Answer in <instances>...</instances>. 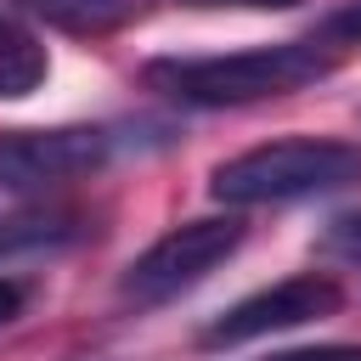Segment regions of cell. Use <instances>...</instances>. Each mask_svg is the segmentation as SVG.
<instances>
[{
  "instance_id": "1",
  "label": "cell",
  "mask_w": 361,
  "mask_h": 361,
  "mask_svg": "<svg viewBox=\"0 0 361 361\" xmlns=\"http://www.w3.org/2000/svg\"><path fill=\"white\" fill-rule=\"evenodd\" d=\"M338 45L322 34L310 39H282V45H254L231 56H158L147 62V85L186 102V107H248L265 96H293L338 68Z\"/></svg>"
},
{
  "instance_id": "2",
  "label": "cell",
  "mask_w": 361,
  "mask_h": 361,
  "mask_svg": "<svg viewBox=\"0 0 361 361\" xmlns=\"http://www.w3.org/2000/svg\"><path fill=\"white\" fill-rule=\"evenodd\" d=\"M361 180V147L355 141H271L254 152H237L214 169L209 192L226 209H259V203H299V197H327Z\"/></svg>"
},
{
  "instance_id": "3",
  "label": "cell",
  "mask_w": 361,
  "mask_h": 361,
  "mask_svg": "<svg viewBox=\"0 0 361 361\" xmlns=\"http://www.w3.org/2000/svg\"><path fill=\"white\" fill-rule=\"evenodd\" d=\"M243 237H248V226L237 214L186 220V226L164 231L147 254L130 259V271L118 276V299H130V305H169V299L192 293L209 271H220L243 248Z\"/></svg>"
},
{
  "instance_id": "4",
  "label": "cell",
  "mask_w": 361,
  "mask_h": 361,
  "mask_svg": "<svg viewBox=\"0 0 361 361\" xmlns=\"http://www.w3.org/2000/svg\"><path fill=\"white\" fill-rule=\"evenodd\" d=\"M107 158H113V135L102 124L0 130V186L6 192H51L79 175H96Z\"/></svg>"
},
{
  "instance_id": "5",
  "label": "cell",
  "mask_w": 361,
  "mask_h": 361,
  "mask_svg": "<svg viewBox=\"0 0 361 361\" xmlns=\"http://www.w3.org/2000/svg\"><path fill=\"white\" fill-rule=\"evenodd\" d=\"M344 293L333 276H288L276 288H259L248 293L243 305H231L220 322L203 327V344L209 350H237V344H254V338H271V333H288V327H305V322H322V316H338Z\"/></svg>"
},
{
  "instance_id": "6",
  "label": "cell",
  "mask_w": 361,
  "mask_h": 361,
  "mask_svg": "<svg viewBox=\"0 0 361 361\" xmlns=\"http://www.w3.org/2000/svg\"><path fill=\"white\" fill-rule=\"evenodd\" d=\"M90 226L73 209H23L11 220H0V259H23V254H56L68 243H79Z\"/></svg>"
},
{
  "instance_id": "7",
  "label": "cell",
  "mask_w": 361,
  "mask_h": 361,
  "mask_svg": "<svg viewBox=\"0 0 361 361\" xmlns=\"http://www.w3.org/2000/svg\"><path fill=\"white\" fill-rule=\"evenodd\" d=\"M51 73V51L34 28H23L17 17H0V102H23L45 85Z\"/></svg>"
},
{
  "instance_id": "8",
  "label": "cell",
  "mask_w": 361,
  "mask_h": 361,
  "mask_svg": "<svg viewBox=\"0 0 361 361\" xmlns=\"http://www.w3.org/2000/svg\"><path fill=\"white\" fill-rule=\"evenodd\" d=\"M23 6L62 34H113L141 17V0H23Z\"/></svg>"
},
{
  "instance_id": "9",
  "label": "cell",
  "mask_w": 361,
  "mask_h": 361,
  "mask_svg": "<svg viewBox=\"0 0 361 361\" xmlns=\"http://www.w3.org/2000/svg\"><path fill=\"white\" fill-rule=\"evenodd\" d=\"M316 248L333 254V259H355V265H361V214H338V220H327V231H322Z\"/></svg>"
},
{
  "instance_id": "10",
  "label": "cell",
  "mask_w": 361,
  "mask_h": 361,
  "mask_svg": "<svg viewBox=\"0 0 361 361\" xmlns=\"http://www.w3.org/2000/svg\"><path fill=\"white\" fill-rule=\"evenodd\" d=\"M327 45H361V0H350V6H338V11H327L322 17V28H316Z\"/></svg>"
},
{
  "instance_id": "11",
  "label": "cell",
  "mask_w": 361,
  "mask_h": 361,
  "mask_svg": "<svg viewBox=\"0 0 361 361\" xmlns=\"http://www.w3.org/2000/svg\"><path fill=\"white\" fill-rule=\"evenodd\" d=\"M265 361H361V344H310V350H282Z\"/></svg>"
},
{
  "instance_id": "12",
  "label": "cell",
  "mask_w": 361,
  "mask_h": 361,
  "mask_svg": "<svg viewBox=\"0 0 361 361\" xmlns=\"http://www.w3.org/2000/svg\"><path fill=\"white\" fill-rule=\"evenodd\" d=\"M23 305H28V288H23V282H11V276H0V327H6V322H17V316H23Z\"/></svg>"
},
{
  "instance_id": "13",
  "label": "cell",
  "mask_w": 361,
  "mask_h": 361,
  "mask_svg": "<svg viewBox=\"0 0 361 361\" xmlns=\"http://www.w3.org/2000/svg\"><path fill=\"white\" fill-rule=\"evenodd\" d=\"M186 6H259V11H288V6H305V0H186Z\"/></svg>"
}]
</instances>
